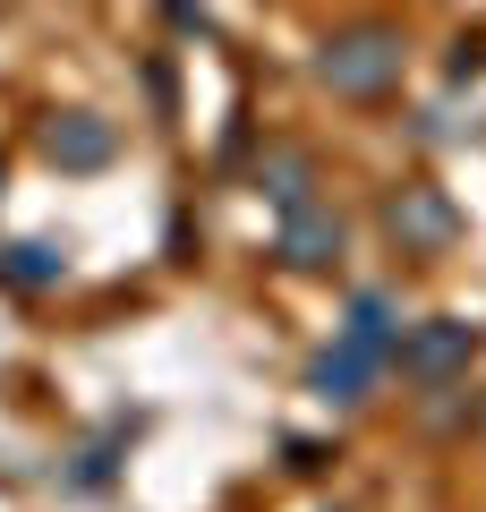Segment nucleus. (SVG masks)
Here are the masks:
<instances>
[{
  "mask_svg": "<svg viewBox=\"0 0 486 512\" xmlns=\"http://www.w3.org/2000/svg\"><path fill=\"white\" fill-rule=\"evenodd\" d=\"M316 77L333 94H350V103L393 94V77H401V26H342V35L316 52Z\"/></svg>",
  "mask_w": 486,
  "mask_h": 512,
  "instance_id": "obj_1",
  "label": "nucleus"
},
{
  "mask_svg": "<svg viewBox=\"0 0 486 512\" xmlns=\"http://www.w3.org/2000/svg\"><path fill=\"white\" fill-rule=\"evenodd\" d=\"M469 350H478V333L461 325V316H435V325H418L410 342H401V367H410L418 384H444L469 367Z\"/></svg>",
  "mask_w": 486,
  "mask_h": 512,
  "instance_id": "obj_2",
  "label": "nucleus"
},
{
  "mask_svg": "<svg viewBox=\"0 0 486 512\" xmlns=\"http://www.w3.org/2000/svg\"><path fill=\"white\" fill-rule=\"evenodd\" d=\"M43 154H52L60 171H103L111 154H120V137H111V120H94V111H69V120L43 128Z\"/></svg>",
  "mask_w": 486,
  "mask_h": 512,
  "instance_id": "obj_3",
  "label": "nucleus"
},
{
  "mask_svg": "<svg viewBox=\"0 0 486 512\" xmlns=\"http://www.w3.org/2000/svg\"><path fill=\"white\" fill-rule=\"evenodd\" d=\"M384 222H393V239H401V248H444V239H452V205L435 197V188H401Z\"/></svg>",
  "mask_w": 486,
  "mask_h": 512,
  "instance_id": "obj_4",
  "label": "nucleus"
},
{
  "mask_svg": "<svg viewBox=\"0 0 486 512\" xmlns=\"http://www.w3.org/2000/svg\"><path fill=\"white\" fill-rule=\"evenodd\" d=\"M376 376H384V359H367L359 342H333V350L316 359V376H307V384H316L324 402H359V393H367Z\"/></svg>",
  "mask_w": 486,
  "mask_h": 512,
  "instance_id": "obj_5",
  "label": "nucleus"
},
{
  "mask_svg": "<svg viewBox=\"0 0 486 512\" xmlns=\"http://www.w3.org/2000/svg\"><path fill=\"white\" fill-rule=\"evenodd\" d=\"M282 256H290V265H333V256H342V214L299 205V214L282 222Z\"/></svg>",
  "mask_w": 486,
  "mask_h": 512,
  "instance_id": "obj_6",
  "label": "nucleus"
},
{
  "mask_svg": "<svg viewBox=\"0 0 486 512\" xmlns=\"http://www.w3.org/2000/svg\"><path fill=\"white\" fill-rule=\"evenodd\" d=\"M342 342H359L367 359H401V325H393V299H384V291H359V299H350V325H342Z\"/></svg>",
  "mask_w": 486,
  "mask_h": 512,
  "instance_id": "obj_7",
  "label": "nucleus"
},
{
  "mask_svg": "<svg viewBox=\"0 0 486 512\" xmlns=\"http://www.w3.org/2000/svg\"><path fill=\"white\" fill-rule=\"evenodd\" d=\"M0 282L43 291V282H60V256H52V248H9V256H0Z\"/></svg>",
  "mask_w": 486,
  "mask_h": 512,
  "instance_id": "obj_8",
  "label": "nucleus"
},
{
  "mask_svg": "<svg viewBox=\"0 0 486 512\" xmlns=\"http://www.w3.org/2000/svg\"><path fill=\"white\" fill-rule=\"evenodd\" d=\"M265 180H273V205H290V214H299V205H307V154H273Z\"/></svg>",
  "mask_w": 486,
  "mask_h": 512,
  "instance_id": "obj_9",
  "label": "nucleus"
}]
</instances>
